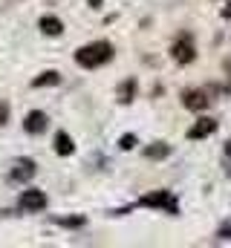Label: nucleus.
I'll use <instances>...</instances> for the list:
<instances>
[{
	"label": "nucleus",
	"instance_id": "obj_20",
	"mask_svg": "<svg viewBox=\"0 0 231 248\" xmlns=\"http://www.w3.org/2000/svg\"><path fill=\"white\" fill-rule=\"evenodd\" d=\"M226 153H229V159H231V141H226Z\"/></svg>",
	"mask_w": 231,
	"mask_h": 248
},
{
	"label": "nucleus",
	"instance_id": "obj_9",
	"mask_svg": "<svg viewBox=\"0 0 231 248\" xmlns=\"http://www.w3.org/2000/svg\"><path fill=\"white\" fill-rule=\"evenodd\" d=\"M214 130H217V122H214V119H208V116H202L199 122L188 130V139H194V141H197V139H205V136H211Z\"/></svg>",
	"mask_w": 231,
	"mask_h": 248
},
{
	"label": "nucleus",
	"instance_id": "obj_15",
	"mask_svg": "<svg viewBox=\"0 0 231 248\" xmlns=\"http://www.w3.org/2000/svg\"><path fill=\"white\" fill-rule=\"evenodd\" d=\"M118 147H121V150H133V147H136V136H133V133L121 136V139H118Z\"/></svg>",
	"mask_w": 231,
	"mask_h": 248
},
{
	"label": "nucleus",
	"instance_id": "obj_16",
	"mask_svg": "<svg viewBox=\"0 0 231 248\" xmlns=\"http://www.w3.org/2000/svg\"><path fill=\"white\" fill-rule=\"evenodd\" d=\"M217 237H220V240H231V222H223V225H220Z\"/></svg>",
	"mask_w": 231,
	"mask_h": 248
},
{
	"label": "nucleus",
	"instance_id": "obj_6",
	"mask_svg": "<svg viewBox=\"0 0 231 248\" xmlns=\"http://www.w3.org/2000/svg\"><path fill=\"white\" fill-rule=\"evenodd\" d=\"M35 170H38V165L23 156V159H15V165H12V170H9V179H12V182H29V179L35 176Z\"/></svg>",
	"mask_w": 231,
	"mask_h": 248
},
{
	"label": "nucleus",
	"instance_id": "obj_17",
	"mask_svg": "<svg viewBox=\"0 0 231 248\" xmlns=\"http://www.w3.org/2000/svg\"><path fill=\"white\" fill-rule=\"evenodd\" d=\"M6 122H9V104H6V101H0V127H3Z\"/></svg>",
	"mask_w": 231,
	"mask_h": 248
},
{
	"label": "nucleus",
	"instance_id": "obj_2",
	"mask_svg": "<svg viewBox=\"0 0 231 248\" xmlns=\"http://www.w3.org/2000/svg\"><path fill=\"white\" fill-rule=\"evenodd\" d=\"M139 205H145V208H162V211H168V214H179V202H176V196H173L171 190L145 193V196L139 199Z\"/></svg>",
	"mask_w": 231,
	"mask_h": 248
},
{
	"label": "nucleus",
	"instance_id": "obj_19",
	"mask_svg": "<svg viewBox=\"0 0 231 248\" xmlns=\"http://www.w3.org/2000/svg\"><path fill=\"white\" fill-rule=\"evenodd\" d=\"M90 6H93V9H99V6H101V0H90Z\"/></svg>",
	"mask_w": 231,
	"mask_h": 248
},
{
	"label": "nucleus",
	"instance_id": "obj_13",
	"mask_svg": "<svg viewBox=\"0 0 231 248\" xmlns=\"http://www.w3.org/2000/svg\"><path fill=\"white\" fill-rule=\"evenodd\" d=\"M145 156H148V159H168V156H171V144L156 141V144H150V147L145 150Z\"/></svg>",
	"mask_w": 231,
	"mask_h": 248
},
{
	"label": "nucleus",
	"instance_id": "obj_12",
	"mask_svg": "<svg viewBox=\"0 0 231 248\" xmlns=\"http://www.w3.org/2000/svg\"><path fill=\"white\" fill-rule=\"evenodd\" d=\"M58 84H61V72H55V69H47L38 78H32V87L35 90H41V87H58Z\"/></svg>",
	"mask_w": 231,
	"mask_h": 248
},
{
	"label": "nucleus",
	"instance_id": "obj_4",
	"mask_svg": "<svg viewBox=\"0 0 231 248\" xmlns=\"http://www.w3.org/2000/svg\"><path fill=\"white\" fill-rule=\"evenodd\" d=\"M17 205H20V211L38 214V211H44V208H47V193H44V190H38V187H29V190H23V193H20Z\"/></svg>",
	"mask_w": 231,
	"mask_h": 248
},
{
	"label": "nucleus",
	"instance_id": "obj_11",
	"mask_svg": "<svg viewBox=\"0 0 231 248\" xmlns=\"http://www.w3.org/2000/svg\"><path fill=\"white\" fill-rule=\"evenodd\" d=\"M55 153L58 156H72V153H75V144H72L69 133H64V130L55 133Z\"/></svg>",
	"mask_w": 231,
	"mask_h": 248
},
{
	"label": "nucleus",
	"instance_id": "obj_5",
	"mask_svg": "<svg viewBox=\"0 0 231 248\" xmlns=\"http://www.w3.org/2000/svg\"><path fill=\"white\" fill-rule=\"evenodd\" d=\"M182 104H185L188 110H194V113H202V110L211 104V98H208V93H205V90L191 87V90H185V93H182Z\"/></svg>",
	"mask_w": 231,
	"mask_h": 248
},
{
	"label": "nucleus",
	"instance_id": "obj_8",
	"mask_svg": "<svg viewBox=\"0 0 231 248\" xmlns=\"http://www.w3.org/2000/svg\"><path fill=\"white\" fill-rule=\"evenodd\" d=\"M38 29H41L47 38H58V35L64 32V23H61V17H55V15H44V17L38 20Z\"/></svg>",
	"mask_w": 231,
	"mask_h": 248
},
{
	"label": "nucleus",
	"instance_id": "obj_1",
	"mask_svg": "<svg viewBox=\"0 0 231 248\" xmlns=\"http://www.w3.org/2000/svg\"><path fill=\"white\" fill-rule=\"evenodd\" d=\"M110 61H113V44L110 41H96V44H87L75 52V63L84 69H96V66H104Z\"/></svg>",
	"mask_w": 231,
	"mask_h": 248
},
{
	"label": "nucleus",
	"instance_id": "obj_7",
	"mask_svg": "<svg viewBox=\"0 0 231 248\" xmlns=\"http://www.w3.org/2000/svg\"><path fill=\"white\" fill-rule=\"evenodd\" d=\"M47 113H41V110H32V113H26V119H23V130L29 133V136H41L44 130H47Z\"/></svg>",
	"mask_w": 231,
	"mask_h": 248
},
{
	"label": "nucleus",
	"instance_id": "obj_14",
	"mask_svg": "<svg viewBox=\"0 0 231 248\" xmlns=\"http://www.w3.org/2000/svg\"><path fill=\"white\" fill-rule=\"evenodd\" d=\"M52 222L64 225V228H81L87 219H84V214H78V217H52Z\"/></svg>",
	"mask_w": 231,
	"mask_h": 248
},
{
	"label": "nucleus",
	"instance_id": "obj_10",
	"mask_svg": "<svg viewBox=\"0 0 231 248\" xmlns=\"http://www.w3.org/2000/svg\"><path fill=\"white\" fill-rule=\"evenodd\" d=\"M136 90H139L136 78H127V81H121V84H118V90H116V98H118L121 104H130V101L136 98Z\"/></svg>",
	"mask_w": 231,
	"mask_h": 248
},
{
	"label": "nucleus",
	"instance_id": "obj_3",
	"mask_svg": "<svg viewBox=\"0 0 231 248\" xmlns=\"http://www.w3.org/2000/svg\"><path fill=\"white\" fill-rule=\"evenodd\" d=\"M171 58L176 63H191L197 58V49H194V38H191V35H179V38L173 41Z\"/></svg>",
	"mask_w": 231,
	"mask_h": 248
},
{
	"label": "nucleus",
	"instance_id": "obj_18",
	"mask_svg": "<svg viewBox=\"0 0 231 248\" xmlns=\"http://www.w3.org/2000/svg\"><path fill=\"white\" fill-rule=\"evenodd\" d=\"M223 17H231V3L226 6V9H223Z\"/></svg>",
	"mask_w": 231,
	"mask_h": 248
}]
</instances>
